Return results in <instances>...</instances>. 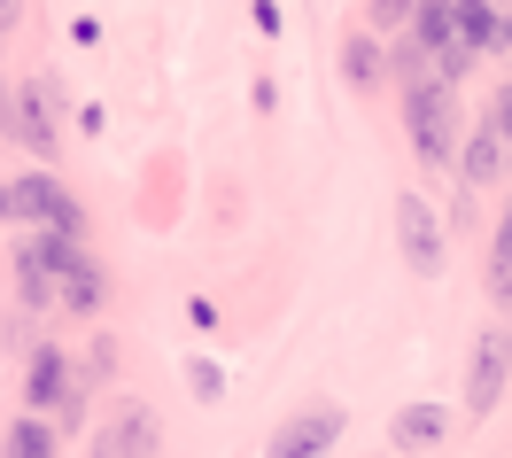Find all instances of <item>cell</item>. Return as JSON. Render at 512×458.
Wrapping results in <instances>:
<instances>
[{
	"mask_svg": "<svg viewBox=\"0 0 512 458\" xmlns=\"http://www.w3.org/2000/svg\"><path fill=\"white\" fill-rule=\"evenodd\" d=\"M404 117H412V148L419 156H427V164H450V148H458V101H450V86L419 78L412 101H404Z\"/></svg>",
	"mask_w": 512,
	"mask_h": 458,
	"instance_id": "6da1fadb",
	"label": "cell"
},
{
	"mask_svg": "<svg viewBox=\"0 0 512 458\" xmlns=\"http://www.w3.org/2000/svg\"><path fill=\"white\" fill-rule=\"evenodd\" d=\"M0 218H39L47 233H78L86 218H78V202L47 179V171H24V179H8L0 187Z\"/></svg>",
	"mask_w": 512,
	"mask_h": 458,
	"instance_id": "7a4b0ae2",
	"label": "cell"
},
{
	"mask_svg": "<svg viewBox=\"0 0 512 458\" xmlns=\"http://www.w3.org/2000/svg\"><path fill=\"white\" fill-rule=\"evenodd\" d=\"M412 47H419V55H435L443 86H450V78H458L466 63H474V55H466V39H458V0H419V16H412Z\"/></svg>",
	"mask_w": 512,
	"mask_h": 458,
	"instance_id": "3957f363",
	"label": "cell"
},
{
	"mask_svg": "<svg viewBox=\"0 0 512 458\" xmlns=\"http://www.w3.org/2000/svg\"><path fill=\"white\" fill-rule=\"evenodd\" d=\"M334 435H342V412H334V404H319V412H295V420L272 435V451H264V458H319Z\"/></svg>",
	"mask_w": 512,
	"mask_h": 458,
	"instance_id": "277c9868",
	"label": "cell"
},
{
	"mask_svg": "<svg viewBox=\"0 0 512 458\" xmlns=\"http://www.w3.org/2000/svg\"><path fill=\"white\" fill-rule=\"evenodd\" d=\"M396 226H404V257H412V272H435L443 264V241H435V210L419 195L396 202Z\"/></svg>",
	"mask_w": 512,
	"mask_h": 458,
	"instance_id": "5b68a950",
	"label": "cell"
},
{
	"mask_svg": "<svg viewBox=\"0 0 512 458\" xmlns=\"http://www.w3.org/2000/svg\"><path fill=\"white\" fill-rule=\"evenodd\" d=\"M497 389H505V327H489L474 342V389H466V404L474 412H489L497 404Z\"/></svg>",
	"mask_w": 512,
	"mask_h": 458,
	"instance_id": "8992f818",
	"label": "cell"
},
{
	"mask_svg": "<svg viewBox=\"0 0 512 458\" xmlns=\"http://www.w3.org/2000/svg\"><path fill=\"white\" fill-rule=\"evenodd\" d=\"M39 109H47V94H39V86H24V94H16V101H8V109H0V125L16 132L24 148H39V156H47V148H55V125H47Z\"/></svg>",
	"mask_w": 512,
	"mask_h": 458,
	"instance_id": "52a82bcc",
	"label": "cell"
},
{
	"mask_svg": "<svg viewBox=\"0 0 512 458\" xmlns=\"http://www.w3.org/2000/svg\"><path fill=\"white\" fill-rule=\"evenodd\" d=\"M109 458H156V412H148V404H125V412H117Z\"/></svg>",
	"mask_w": 512,
	"mask_h": 458,
	"instance_id": "ba28073f",
	"label": "cell"
},
{
	"mask_svg": "<svg viewBox=\"0 0 512 458\" xmlns=\"http://www.w3.org/2000/svg\"><path fill=\"white\" fill-rule=\"evenodd\" d=\"M443 427H450L443 404H404V412H396V443H435Z\"/></svg>",
	"mask_w": 512,
	"mask_h": 458,
	"instance_id": "9c48e42d",
	"label": "cell"
},
{
	"mask_svg": "<svg viewBox=\"0 0 512 458\" xmlns=\"http://www.w3.org/2000/svg\"><path fill=\"white\" fill-rule=\"evenodd\" d=\"M458 39H466V55H481V47L497 39V16H489L481 0H458Z\"/></svg>",
	"mask_w": 512,
	"mask_h": 458,
	"instance_id": "30bf717a",
	"label": "cell"
},
{
	"mask_svg": "<svg viewBox=\"0 0 512 458\" xmlns=\"http://www.w3.org/2000/svg\"><path fill=\"white\" fill-rule=\"evenodd\" d=\"M497 164H505V132L489 125L474 148H466V179H497Z\"/></svg>",
	"mask_w": 512,
	"mask_h": 458,
	"instance_id": "8fae6325",
	"label": "cell"
},
{
	"mask_svg": "<svg viewBox=\"0 0 512 458\" xmlns=\"http://www.w3.org/2000/svg\"><path fill=\"white\" fill-rule=\"evenodd\" d=\"M63 295H70V311H94V303H101V272L78 257V264L63 272Z\"/></svg>",
	"mask_w": 512,
	"mask_h": 458,
	"instance_id": "7c38bea8",
	"label": "cell"
},
{
	"mask_svg": "<svg viewBox=\"0 0 512 458\" xmlns=\"http://www.w3.org/2000/svg\"><path fill=\"white\" fill-rule=\"evenodd\" d=\"M8 458H55V435H47L39 420H16L8 427Z\"/></svg>",
	"mask_w": 512,
	"mask_h": 458,
	"instance_id": "4fadbf2b",
	"label": "cell"
},
{
	"mask_svg": "<svg viewBox=\"0 0 512 458\" xmlns=\"http://www.w3.org/2000/svg\"><path fill=\"white\" fill-rule=\"evenodd\" d=\"M63 381H70V373H63V350H39V365H32V396H39V404H55V396H63Z\"/></svg>",
	"mask_w": 512,
	"mask_h": 458,
	"instance_id": "5bb4252c",
	"label": "cell"
},
{
	"mask_svg": "<svg viewBox=\"0 0 512 458\" xmlns=\"http://www.w3.org/2000/svg\"><path fill=\"white\" fill-rule=\"evenodd\" d=\"M489 280H497V295H512V210H505V226H497V257H489Z\"/></svg>",
	"mask_w": 512,
	"mask_h": 458,
	"instance_id": "9a60e30c",
	"label": "cell"
},
{
	"mask_svg": "<svg viewBox=\"0 0 512 458\" xmlns=\"http://www.w3.org/2000/svg\"><path fill=\"white\" fill-rule=\"evenodd\" d=\"M350 78H357V86H373V39H350Z\"/></svg>",
	"mask_w": 512,
	"mask_h": 458,
	"instance_id": "2e32d148",
	"label": "cell"
},
{
	"mask_svg": "<svg viewBox=\"0 0 512 458\" xmlns=\"http://www.w3.org/2000/svg\"><path fill=\"white\" fill-rule=\"evenodd\" d=\"M489 125H497V132H505V140H512V86H505V94H497V109H489Z\"/></svg>",
	"mask_w": 512,
	"mask_h": 458,
	"instance_id": "e0dca14e",
	"label": "cell"
},
{
	"mask_svg": "<svg viewBox=\"0 0 512 458\" xmlns=\"http://www.w3.org/2000/svg\"><path fill=\"white\" fill-rule=\"evenodd\" d=\"M404 8H412V0H373V24H396Z\"/></svg>",
	"mask_w": 512,
	"mask_h": 458,
	"instance_id": "ac0fdd59",
	"label": "cell"
}]
</instances>
